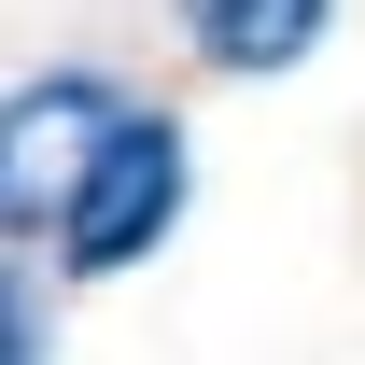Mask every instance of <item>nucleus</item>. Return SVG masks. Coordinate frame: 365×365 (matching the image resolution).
<instances>
[{
  "label": "nucleus",
  "instance_id": "f257e3e1",
  "mask_svg": "<svg viewBox=\"0 0 365 365\" xmlns=\"http://www.w3.org/2000/svg\"><path fill=\"white\" fill-rule=\"evenodd\" d=\"M182 197H197V140H182L169 113H140V98H127L113 140L85 155V182H71V211H56L43 239H56V267H71V281H127L140 253L182 225Z\"/></svg>",
  "mask_w": 365,
  "mask_h": 365
},
{
  "label": "nucleus",
  "instance_id": "f03ea898",
  "mask_svg": "<svg viewBox=\"0 0 365 365\" xmlns=\"http://www.w3.org/2000/svg\"><path fill=\"white\" fill-rule=\"evenodd\" d=\"M113 71H29V85H0V239H43L71 211V182L85 155L113 140Z\"/></svg>",
  "mask_w": 365,
  "mask_h": 365
},
{
  "label": "nucleus",
  "instance_id": "7ed1b4c3",
  "mask_svg": "<svg viewBox=\"0 0 365 365\" xmlns=\"http://www.w3.org/2000/svg\"><path fill=\"white\" fill-rule=\"evenodd\" d=\"M169 29H182L197 71H225V85H281V71L323 56L337 0H169Z\"/></svg>",
  "mask_w": 365,
  "mask_h": 365
},
{
  "label": "nucleus",
  "instance_id": "20e7f679",
  "mask_svg": "<svg viewBox=\"0 0 365 365\" xmlns=\"http://www.w3.org/2000/svg\"><path fill=\"white\" fill-rule=\"evenodd\" d=\"M0 365H43V295L0 267Z\"/></svg>",
  "mask_w": 365,
  "mask_h": 365
}]
</instances>
